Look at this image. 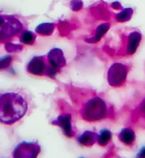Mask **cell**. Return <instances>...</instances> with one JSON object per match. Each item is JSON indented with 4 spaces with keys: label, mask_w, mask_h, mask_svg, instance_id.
<instances>
[{
    "label": "cell",
    "mask_w": 145,
    "mask_h": 158,
    "mask_svg": "<svg viewBox=\"0 0 145 158\" xmlns=\"http://www.w3.org/2000/svg\"><path fill=\"white\" fill-rule=\"evenodd\" d=\"M27 102L21 95L7 92L0 96V122L12 124L22 118L27 111Z\"/></svg>",
    "instance_id": "obj_1"
},
{
    "label": "cell",
    "mask_w": 145,
    "mask_h": 158,
    "mask_svg": "<svg viewBox=\"0 0 145 158\" xmlns=\"http://www.w3.org/2000/svg\"><path fill=\"white\" fill-rule=\"evenodd\" d=\"M107 114V105L100 98L95 97L84 106L82 115L88 121H96L103 118Z\"/></svg>",
    "instance_id": "obj_2"
},
{
    "label": "cell",
    "mask_w": 145,
    "mask_h": 158,
    "mask_svg": "<svg viewBox=\"0 0 145 158\" xmlns=\"http://www.w3.org/2000/svg\"><path fill=\"white\" fill-rule=\"evenodd\" d=\"M22 24L17 19L9 16H0V39L11 37L18 33Z\"/></svg>",
    "instance_id": "obj_3"
},
{
    "label": "cell",
    "mask_w": 145,
    "mask_h": 158,
    "mask_svg": "<svg viewBox=\"0 0 145 158\" xmlns=\"http://www.w3.org/2000/svg\"><path fill=\"white\" fill-rule=\"evenodd\" d=\"M128 75V69L122 63H114L108 69V84L117 87L125 82Z\"/></svg>",
    "instance_id": "obj_4"
},
{
    "label": "cell",
    "mask_w": 145,
    "mask_h": 158,
    "mask_svg": "<svg viewBox=\"0 0 145 158\" xmlns=\"http://www.w3.org/2000/svg\"><path fill=\"white\" fill-rule=\"evenodd\" d=\"M48 60L52 67L55 69L61 68L66 65V59L64 57L63 52L60 48H53L48 54Z\"/></svg>",
    "instance_id": "obj_5"
},
{
    "label": "cell",
    "mask_w": 145,
    "mask_h": 158,
    "mask_svg": "<svg viewBox=\"0 0 145 158\" xmlns=\"http://www.w3.org/2000/svg\"><path fill=\"white\" fill-rule=\"evenodd\" d=\"M45 64L43 58L40 56L33 57L27 65V71L36 76L42 75L45 71Z\"/></svg>",
    "instance_id": "obj_6"
},
{
    "label": "cell",
    "mask_w": 145,
    "mask_h": 158,
    "mask_svg": "<svg viewBox=\"0 0 145 158\" xmlns=\"http://www.w3.org/2000/svg\"><path fill=\"white\" fill-rule=\"evenodd\" d=\"M142 40V35L138 32H132L128 35V44H127V54L133 55L135 54L140 45Z\"/></svg>",
    "instance_id": "obj_7"
},
{
    "label": "cell",
    "mask_w": 145,
    "mask_h": 158,
    "mask_svg": "<svg viewBox=\"0 0 145 158\" xmlns=\"http://www.w3.org/2000/svg\"><path fill=\"white\" fill-rule=\"evenodd\" d=\"M54 124L60 126L63 130L64 134L68 137H71L72 135V123H71V115L70 114H65L60 116L57 118V120L53 122Z\"/></svg>",
    "instance_id": "obj_8"
},
{
    "label": "cell",
    "mask_w": 145,
    "mask_h": 158,
    "mask_svg": "<svg viewBox=\"0 0 145 158\" xmlns=\"http://www.w3.org/2000/svg\"><path fill=\"white\" fill-rule=\"evenodd\" d=\"M96 140H97V135L90 131H86L81 135L79 136L78 138L79 143L86 147H91L92 145H94Z\"/></svg>",
    "instance_id": "obj_9"
},
{
    "label": "cell",
    "mask_w": 145,
    "mask_h": 158,
    "mask_svg": "<svg viewBox=\"0 0 145 158\" xmlns=\"http://www.w3.org/2000/svg\"><path fill=\"white\" fill-rule=\"evenodd\" d=\"M120 141L126 145H131L135 140V132L130 128H123L119 134Z\"/></svg>",
    "instance_id": "obj_10"
},
{
    "label": "cell",
    "mask_w": 145,
    "mask_h": 158,
    "mask_svg": "<svg viewBox=\"0 0 145 158\" xmlns=\"http://www.w3.org/2000/svg\"><path fill=\"white\" fill-rule=\"evenodd\" d=\"M109 27H110V25L108 23H104V24L100 25L97 27L96 31H95V37H93L92 39L88 40V42H97V41H99L102 38V36L108 31Z\"/></svg>",
    "instance_id": "obj_11"
},
{
    "label": "cell",
    "mask_w": 145,
    "mask_h": 158,
    "mask_svg": "<svg viewBox=\"0 0 145 158\" xmlns=\"http://www.w3.org/2000/svg\"><path fill=\"white\" fill-rule=\"evenodd\" d=\"M54 29V24L52 23H43L37 27L36 32L41 35H50Z\"/></svg>",
    "instance_id": "obj_12"
},
{
    "label": "cell",
    "mask_w": 145,
    "mask_h": 158,
    "mask_svg": "<svg viewBox=\"0 0 145 158\" xmlns=\"http://www.w3.org/2000/svg\"><path fill=\"white\" fill-rule=\"evenodd\" d=\"M132 15H133V9L125 8L122 11L118 12L116 18L117 21H119V22H126V21H128L131 19Z\"/></svg>",
    "instance_id": "obj_13"
},
{
    "label": "cell",
    "mask_w": 145,
    "mask_h": 158,
    "mask_svg": "<svg viewBox=\"0 0 145 158\" xmlns=\"http://www.w3.org/2000/svg\"><path fill=\"white\" fill-rule=\"evenodd\" d=\"M112 134L108 130H102L100 135L97 136V141L100 146H105L111 140Z\"/></svg>",
    "instance_id": "obj_14"
},
{
    "label": "cell",
    "mask_w": 145,
    "mask_h": 158,
    "mask_svg": "<svg viewBox=\"0 0 145 158\" xmlns=\"http://www.w3.org/2000/svg\"><path fill=\"white\" fill-rule=\"evenodd\" d=\"M19 39H20V41L25 44H32L33 43L34 40H35V34L33 32L25 31L20 35Z\"/></svg>",
    "instance_id": "obj_15"
},
{
    "label": "cell",
    "mask_w": 145,
    "mask_h": 158,
    "mask_svg": "<svg viewBox=\"0 0 145 158\" xmlns=\"http://www.w3.org/2000/svg\"><path fill=\"white\" fill-rule=\"evenodd\" d=\"M11 57L10 56H6L4 57H1L0 58V70L8 68L10 63H11Z\"/></svg>",
    "instance_id": "obj_16"
},
{
    "label": "cell",
    "mask_w": 145,
    "mask_h": 158,
    "mask_svg": "<svg viewBox=\"0 0 145 158\" xmlns=\"http://www.w3.org/2000/svg\"><path fill=\"white\" fill-rule=\"evenodd\" d=\"M82 6H83V4H82L81 0H72L70 3V6H71V9L72 11H80L82 8Z\"/></svg>",
    "instance_id": "obj_17"
},
{
    "label": "cell",
    "mask_w": 145,
    "mask_h": 158,
    "mask_svg": "<svg viewBox=\"0 0 145 158\" xmlns=\"http://www.w3.org/2000/svg\"><path fill=\"white\" fill-rule=\"evenodd\" d=\"M139 111H140V113H142V115L145 117V99L143 100V101L142 102V104L140 105Z\"/></svg>",
    "instance_id": "obj_18"
},
{
    "label": "cell",
    "mask_w": 145,
    "mask_h": 158,
    "mask_svg": "<svg viewBox=\"0 0 145 158\" xmlns=\"http://www.w3.org/2000/svg\"><path fill=\"white\" fill-rule=\"evenodd\" d=\"M137 156H139V157H145V147L143 148L140 150V152L138 153Z\"/></svg>",
    "instance_id": "obj_19"
}]
</instances>
